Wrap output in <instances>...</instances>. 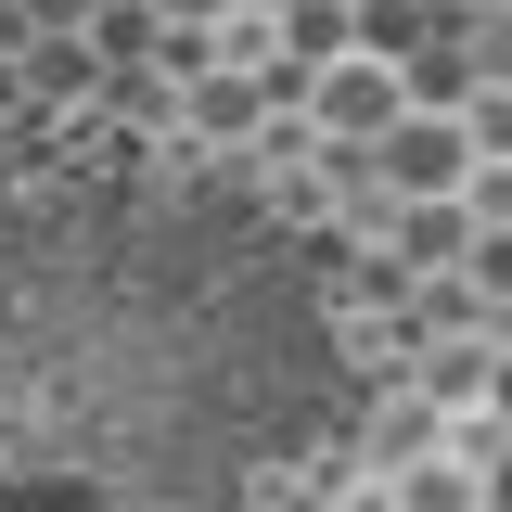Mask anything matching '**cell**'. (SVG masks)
Instances as JSON below:
<instances>
[{
    "mask_svg": "<svg viewBox=\"0 0 512 512\" xmlns=\"http://www.w3.org/2000/svg\"><path fill=\"white\" fill-rule=\"evenodd\" d=\"M320 410L333 320L256 205H0V512H244Z\"/></svg>",
    "mask_w": 512,
    "mask_h": 512,
    "instance_id": "1",
    "label": "cell"
},
{
    "mask_svg": "<svg viewBox=\"0 0 512 512\" xmlns=\"http://www.w3.org/2000/svg\"><path fill=\"white\" fill-rule=\"evenodd\" d=\"M320 116L333 128H397V64H333V77H320Z\"/></svg>",
    "mask_w": 512,
    "mask_h": 512,
    "instance_id": "2",
    "label": "cell"
},
{
    "mask_svg": "<svg viewBox=\"0 0 512 512\" xmlns=\"http://www.w3.org/2000/svg\"><path fill=\"white\" fill-rule=\"evenodd\" d=\"M346 512H397V500H384V487H359V500H346Z\"/></svg>",
    "mask_w": 512,
    "mask_h": 512,
    "instance_id": "3",
    "label": "cell"
}]
</instances>
